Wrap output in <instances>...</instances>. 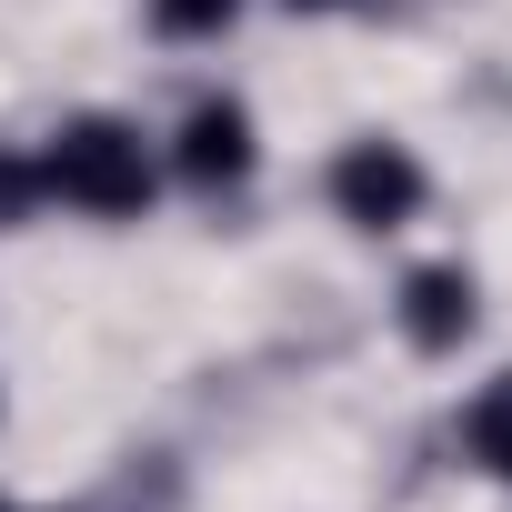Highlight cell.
Segmentation results:
<instances>
[{
  "instance_id": "cell-7",
  "label": "cell",
  "mask_w": 512,
  "mask_h": 512,
  "mask_svg": "<svg viewBox=\"0 0 512 512\" xmlns=\"http://www.w3.org/2000/svg\"><path fill=\"white\" fill-rule=\"evenodd\" d=\"M292 11H352V0H292Z\"/></svg>"
},
{
  "instance_id": "cell-8",
  "label": "cell",
  "mask_w": 512,
  "mask_h": 512,
  "mask_svg": "<svg viewBox=\"0 0 512 512\" xmlns=\"http://www.w3.org/2000/svg\"><path fill=\"white\" fill-rule=\"evenodd\" d=\"M0 512H21V502H11V492H0Z\"/></svg>"
},
{
  "instance_id": "cell-3",
  "label": "cell",
  "mask_w": 512,
  "mask_h": 512,
  "mask_svg": "<svg viewBox=\"0 0 512 512\" xmlns=\"http://www.w3.org/2000/svg\"><path fill=\"white\" fill-rule=\"evenodd\" d=\"M251 161H262L251 101H231V91H201V101L181 111V131H171V171H181L191 191H241V181H251Z\"/></svg>"
},
{
  "instance_id": "cell-5",
  "label": "cell",
  "mask_w": 512,
  "mask_h": 512,
  "mask_svg": "<svg viewBox=\"0 0 512 512\" xmlns=\"http://www.w3.org/2000/svg\"><path fill=\"white\" fill-rule=\"evenodd\" d=\"M462 462H482L492 482H512V372H492V382H472V402H462Z\"/></svg>"
},
{
  "instance_id": "cell-4",
  "label": "cell",
  "mask_w": 512,
  "mask_h": 512,
  "mask_svg": "<svg viewBox=\"0 0 512 512\" xmlns=\"http://www.w3.org/2000/svg\"><path fill=\"white\" fill-rule=\"evenodd\" d=\"M392 322H402V342L412 352H462L472 342V322H482V282H472V262H422L412 282H402V302H392Z\"/></svg>"
},
{
  "instance_id": "cell-1",
  "label": "cell",
  "mask_w": 512,
  "mask_h": 512,
  "mask_svg": "<svg viewBox=\"0 0 512 512\" xmlns=\"http://www.w3.org/2000/svg\"><path fill=\"white\" fill-rule=\"evenodd\" d=\"M31 171H41V201H61V211H81V221H141L151 191H161L151 141H141L131 121H111V111L61 121V131L31 151Z\"/></svg>"
},
{
  "instance_id": "cell-2",
  "label": "cell",
  "mask_w": 512,
  "mask_h": 512,
  "mask_svg": "<svg viewBox=\"0 0 512 512\" xmlns=\"http://www.w3.org/2000/svg\"><path fill=\"white\" fill-rule=\"evenodd\" d=\"M422 201H432V171H422L402 141L362 131V141H342V151H332V211H342L352 231H402Z\"/></svg>"
},
{
  "instance_id": "cell-6",
  "label": "cell",
  "mask_w": 512,
  "mask_h": 512,
  "mask_svg": "<svg viewBox=\"0 0 512 512\" xmlns=\"http://www.w3.org/2000/svg\"><path fill=\"white\" fill-rule=\"evenodd\" d=\"M241 21V0H151V31L161 41H221Z\"/></svg>"
}]
</instances>
